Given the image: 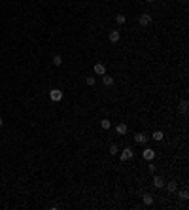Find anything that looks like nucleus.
Here are the masks:
<instances>
[{"instance_id": "1", "label": "nucleus", "mask_w": 189, "mask_h": 210, "mask_svg": "<svg viewBox=\"0 0 189 210\" xmlns=\"http://www.w3.org/2000/svg\"><path fill=\"white\" fill-rule=\"evenodd\" d=\"M119 155H121V161H129V159L134 157V151H132L129 146H127V148H123V150L119 151Z\"/></svg>"}, {"instance_id": "2", "label": "nucleus", "mask_w": 189, "mask_h": 210, "mask_svg": "<svg viewBox=\"0 0 189 210\" xmlns=\"http://www.w3.org/2000/svg\"><path fill=\"white\" fill-rule=\"evenodd\" d=\"M49 99H51L53 102L62 100V91H61V89H51V91H49Z\"/></svg>"}, {"instance_id": "3", "label": "nucleus", "mask_w": 189, "mask_h": 210, "mask_svg": "<svg viewBox=\"0 0 189 210\" xmlns=\"http://www.w3.org/2000/svg\"><path fill=\"white\" fill-rule=\"evenodd\" d=\"M148 138H150V136L146 135V132H136V135H134V142L144 146V144H148Z\"/></svg>"}, {"instance_id": "4", "label": "nucleus", "mask_w": 189, "mask_h": 210, "mask_svg": "<svg viewBox=\"0 0 189 210\" xmlns=\"http://www.w3.org/2000/svg\"><path fill=\"white\" fill-rule=\"evenodd\" d=\"M138 23L142 25V27H148L151 23V15H150V13H142V15L138 17Z\"/></svg>"}, {"instance_id": "5", "label": "nucleus", "mask_w": 189, "mask_h": 210, "mask_svg": "<svg viewBox=\"0 0 189 210\" xmlns=\"http://www.w3.org/2000/svg\"><path fill=\"white\" fill-rule=\"evenodd\" d=\"M142 157H144L146 161H153V157H155V150H151V148H146V150L142 151Z\"/></svg>"}, {"instance_id": "6", "label": "nucleus", "mask_w": 189, "mask_h": 210, "mask_svg": "<svg viewBox=\"0 0 189 210\" xmlns=\"http://www.w3.org/2000/svg\"><path fill=\"white\" fill-rule=\"evenodd\" d=\"M110 42L112 44H117V42H119V38H121V32L119 30H110Z\"/></svg>"}, {"instance_id": "7", "label": "nucleus", "mask_w": 189, "mask_h": 210, "mask_svg": "<svg viewBox=\"0 0 189 210\" xmlns=\"http://www.w3.org/2000/svg\"><path fill=\"white\" fill-rule=\"evenodd\" d=\"M93 70H95V74H96V76H102V74H106V66H104L102 62H96Z\"/></svg>"}, {"instance_id": "8", "label": "nucleus", "mask_w": 189, "mask_h": 210, "mask_svg": "<svg viewBox=\"0 0 189 210\" xmlns=\"http://www.w3.org/2000/svg\"><path fill=\"white\" fill-rule=\"evenodd\" d=\"M115 131H117V135H127L129 127H127V123H117L115 125Z\"/></svg>"}, {"instance_id": "9", "label": "nucleus", "mask_w": 189, "mask_h": 210, "mask_svg": "<svg viewBox=\"0 0 189 210\" xmlns=\"http://www.w3.org/2000/svg\"><path fill=\"white\" fill-rule=\"evenodd\" d=\"M165 186H166V189H169L170 193L178 191V182H174V180H170V182H165Z\"/></svg>"}, {"instance_id": "10", "label": "nucleus", "mask_w": 189, "mask_h": 210, "mask_svg": "<svg viewBox=\"0 0 189 210\" xmlns=\"http://www.w3.org/2000/svg\"><path fill=\"white\" fill-rule=\"evenodd\" d=\"M153 186H155V187H163V186H165L163 176H159V174H153Z\"/></svg>"}, {"instance_id": "11", "label": "nucleus", "mask_w": 189, "mask_h": 210, "mask_svg": "<svg viewBox=\"0 0 189 210\" xmlns=\"http://www.w3.org/2000/svg\"><path fill=\"white\" fill-rule=\"evenodd\" d=\"M142 202H144L146 206H151V205H153V195H151V193H144Z\"/></svg>"}, {"instance_id": "12", "label": "nucleus", "mask_w": 189, "mask_h": 210, "mask_svg": "<svg viewBox=\"0 0 189 210\" xmlns=\"http://www.w3.org/2000/svg\"><path fill=\"white\" fill-rule=\"evenodd\" d=\"M102 83H104L106 87H112V85H114V78H112V76L102 74Z\"/></svg>"}, {"instance_id": "13", "label": "nucleus", "mask_w": 189, "mask_h": 210, "mask_svg": "<svg viewBox=\"0 0 189 210\" xmlns=\"http://www.w3.org/2000/svg\"><path fill=\"white\" fill-rule=\"evenodd\" d=\"M151 138H153V140H157V142H161V140L165 138V135H163V131H155V132L151 135Z\"/></svg>"}, {"instance_id": "14", "label": "nucleus", "mask_w": 189, "mask_h": 210, "mask_svg": "<svg viewBox=\"0 0 189 210\" xmlns=\"http://www.w3.org/2000/svg\"><path fill=\"white\" fill-rule=\"evenodd\" d=\"M187 108H189V102L184 99V100L180 102V112H181V114H185V112H187Z\"/></svg>"}, {"instance_id": "15", "label": "nucleus", "mask_w": 189, "mask_h": 210, "mask_svg": "<svg viewBox=\"0 0 189 210\" xmlns=\"http://www.w3.org/2000/svg\"><path fill=\"white\" fill-rule=\"evenodd\" d=\"M178 197H180L181 201H187V199H189V191H187V189H180Z\"/></svg>"}, {"instance_id": "16", "label": "nucleus", "mask_w": 189, "mask_h": 210, "mask_svg": "<svg viewBox=\"0 0 189 210\" xmlns=\"http://www.w3.org/2000/svg\"><path fill=\"white\" fill-rule=\"evenodd\" d=\"M125 21H127V17L121 15V13H117V15H115V23L117 25H125Z\"/></svg>"}, {"instance_id": "17", "label": "nucleus", "mask_w": 189, "mask_h": 210, "mask_svg": "<svg viewBox=\"0 0 189 210\" xmlns=\"http://www.w3.org/2000/svg\"><path fill=\"white\" fill-rule=\"evenodd\" d=\"M100 127H102L104 131H108V129L112 127V121H110V119H102V121H100Z\"/></svg>"}, {"instance_id": "18", "label": "nucleus", "mask_w": 189, "mask_h": 210, "mask_svg": "<svg viewBox=\"0 0 189 210\" xmlns=\"http://www.w3.org/2000/svg\"><path fill=\"white\" fill-rule=\"evenodd\" d=\"M53 65L55 66H61L62 65V57H61V55H55V57H53Z\"/></svg>"}, {"instance_id": "19", "label": "nucleus", "mask_w": 189, "mask_h": 210, "mask_svg": "<svg viewBox=\"0 0 189 210\" xmlns=\"http://www.w3.org/2000/svg\"><path fill=\"white\" fill-rule=\"evenodd\" d=\"M117 153H119V148H117L115 144H112L110 146V155H117Z\"/></svg>"}, {"instance_id": "20", "label": "nucleus", "mask_w": 189, "mask_h": 210, "mask_svg": "<svg viewBox=\"0 0 189 210\" xmlns=\"http://www.w3.org/2000/svg\"><path fill=\"white\" fill-rule=\"evenodd\" d=\"M85 81H87V85H89V87H93V85H95V83H96V80H95V76H87V80H85Z\"/></svg>"}, {"instance_id": "21", "label": "nucleus", "mask_w": 189, "mask_h": 210, "mask_svg": "<svg viewBox=\"0 0 189 210\" xmlns=\"http://www.w3.org/2000/svg\"><path fill=\"white\" fill-rule=\"evenodd\" d=\"M148 170H150V172L153 174V172H155V170H157V167H155V165H153V163H150V165H148Z\"/></svg>"}, {"instance_id": "22", "label": "nucleus", "mask_w": 189, "mask_h": 210, "mask_svg": "<svg viewBox=\"0 0 189 210\" xmlns=\"http://www.w3.org/2000/svg\"><path fill=\"white\" fill-rule=\"evenodd\" d=\"M148 2H150V4H151V2H155V0H148Z\"/></svg>"}, {"instance_id": "23", "label": "nucleus", "mask_w": 189, "mask_h": 210, "mask_svg": "<svg viewBox=\"0 0 189 210\" xmlns=\"http://www.w3.org/2000/svg\"><path fill=\"white\" fill-rule=\"evenodd\" d=\"M0 127H2V119H0Z\"/></svg>"}, {"instance_id": "24", "label": "nucleus", "mask_w": 189, "mask_h": 210, "mask_svg": "<svg viewBox=\"0 0 189 210\" xmlns=\"http://www.w3.org/2000/svg\"><path fill=\"white\" fill-rule=\"evenodd\" d=\"M184 2H187V0H184Z\"/></svg>"}]
</instances>
